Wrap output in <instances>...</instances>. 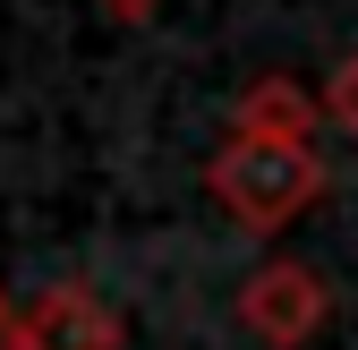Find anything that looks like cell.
<instances>
[{
  "label": "cell",
  "instance_id": "6da1fadb",
  "mask_svg": "<svg viewBox=\"0 0 358 350\" xmlns=\"http://www.w3.org/2000/svg\"><path fill=\"white\" fill-rule=\"evenodd\" d=\"M205 188L213 205L248 231H282L290 214H307L324 197V154L316 146H290V137H231L205 162Z\"/></svg>",
  "mask_w": 358,
  "mask_h": 350
},
{
  "label": "cell",
  "instance_id": "7a4b0ae2",
  "mask_svg": "<svg viewBox=\"0 0 358 350\" xmlns=\"http://www.w3.org/2000/svg\"><path fill=\"white\" fill-rule=\"evenodd\" d=\"M333 316V290L316 265H299V256H273V265H256L239 282V325L264 342V350H299V342H316Z\"/></svg>",
  "mask_w": 358,
  "mask_h": 350
},
{
  "label": "cell",
  "instance_id": "3957f363",
  "mask_svg": "<svg viewBox=\"0 0 358 350\" xmlns=\"http://www.w3.org/2000/svg\"><path fill=\"white\" fill-rule=\"evenodd\" d=\"M17 316V350H120V308L103 290H85V282H52L43 299H26Z\"/></svg>",
  "mask_w": 358,
  "mask_h": 350
},
{
  "label": "cell",
  "instance_id": "277c9868",
  "mask_svg": "<svg viewBox=\"0 0 358 350\" xmlns=\"http://www.w3.org/2000/svg\"><path fill=\"white\" fill-rule=\"evenodd\" d=\"M307 128H316V94L299 77H256L231 103V137H290V146H307Z\"/></svg>",
  "mask_w": 358,
  "mask_h": 350
},
{
  "label": "cell",
  "instance_id": "5b68a950",
  "mask_svg": "<svg viewBox=\"0 0 358 350\" xmlns=\"http://www.w3.org/2000/svg\"><path fill=\"white\" fill-rule=\"evenodd\" d=\"M316 111H324L333 128H350V137H358V52H350V60L324 77V103H316Z\"/></svg>",
  "mask_w": 358,
  "mask_h": 350
},
{
  "label": "cell",
  "instance_id": "8992f818",
  "mask_svg": "<svg viewBox=\"0 0 358 350\" xmlns=\"http://www.w3.org/2000/svg\"><path fill=\"white\" fill-rule=\"evenodd\" d=\"M103 9H111V18H120V26H145V18H154V9H162V0H103Z\"/></svg>",
  "mask_w": 358,
  "mask_h": 350
},
{
  "label": "cell",
  "instance_id": "52a82bcc",
  "mask_svg": "<svg viewBox=\"0 0 358 350\" xmlns=\"http://www.w3.org/2000/svg\"><path fill=\"white\" fill-rule=\"evenodd\" d=\"M0 350H17V316L9 308H0Z\"/></svg>",
  "mask_w": 358,
  "mask_h": 350
},
{
  "label": "cell",
  "instance_id": "ba28073f",
  "mask_svg": "<svg viewBox=\"0 0 358 350\" xmlns=\"http://www.w3.org/2000/svg\"><path fill=\"white\" fill-rule=\"evenodd\" d=\"M0 308H9V299H0Z\"/></svg>",
  "mask_w": 358,
  "mask_h": 350
}]
</instances>
